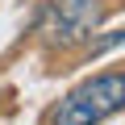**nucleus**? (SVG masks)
I'll return each mask as SVG.
<instances>
[{"mask_svg":"<svg viewBox=\"0 0 125 125\" xmlns=\"http://www.w3.org/2000/svg\"><path fill=\"white\" fill-rule=\"evenodd\" d=\"M125 108V75L121 71H100L71 88L50 113V125H100L113 113Z\"/></svg>","mask_w":125,"mask_h":125,"instance_id":"f257e3e1","label":"nucleus"},{"mask_svg":"<svg viewBox=\"0 0 125 125\" xmlns=\"http://www.w3.org/2000/svg\"><path fill=\"white\" fill-rule=\"evenodd\" d=\"M104 17V0H50L42 13V38L50 46L83 42Z\"/></svg>","mask_w":125,"mask_h":125,"instance_id":"f03ea898","label":"nucleus"}]
</instances>
